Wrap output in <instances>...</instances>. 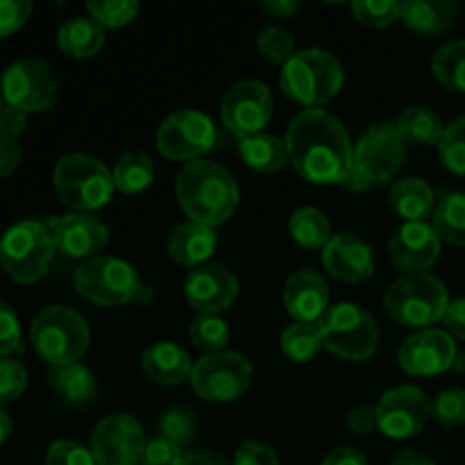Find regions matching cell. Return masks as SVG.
Listing matches in <instances>:
<instances>
[{
	"mask_svg": "<svg viewBox=\"0 0 465 465\" xmlns=\"http://www.w3.org/2000/svg\"><path fill=\"white\" fill-rule=\"evenodd\" d=\"M289 162L300 175L313 184H343L352 168L348 130L334 114L325 109H302L286 130Z\"/></svg>",
	"mask_w": 465,
	"mask_h": 465,
	"instance_id": "obj_1",
	"label": "cell"
},
{
	"mask_svg": "<svg viewBox=\"0 0 465 465\" xmlns=\"http://www.w3.org/2000/svg\"><path fill=\"white\" fill-rule=\"evenodd\" d=\"M175 195L191 223L212 230L232 218L241 200L234 175L209 159H198L180 168L175 177Z\"/></svg>",
	"mask_w": 465,
	"mask_h": 465,
	"instance_id": "obj_2",
	"label": "cell"
},
{
	"mask_svg": "<svg viewBox=\"0 0 465 465\" xmlns=\"http://www.w3.org/2000/svg\"><path fill=\"white\" fill-rule=\"evenodd\" d=\"M343 64L322 48L298 50L282 66L280 86L286 98L309 109H321L343 89Z\"/></svg>",
	"mask_w": 465,
	"mask_h": 465,
	"instance_id": "obj_3",
	"label": "cell"
},
{
	"mask_svg": "<svg viewBox=\"0 0 465 465\" xmlns=\"http://www.w3.org/2000/svg\"><path fill=\"white\" fill-rule=\"evenodd\" d=\"M407 157V143L395 123H375L361 134L352 150V168L343 182L350 191H368L393 180Z\"/></svg>",
	"mask_w": 465,
	"mask_h": 465,
	"instance_id": "obj_4",
	"label": "cell"
},
{
	"mask_svg": "<svg viewBox=\"0 0 465 465\" xmlns=\"http://www.w3.org/2000/svg\"><path fill=\"white\" fill-rule=\"evenodd\" d=\"M53 184L59 200L77 213L107 207L116 189L112 171L100 159L82 153H71L59 159L53 173Z\"/></svg>",
	"mask_w": 465,
	"mask_h": 465,
	"instance_id": "obj_5",
	"label": "cell"
},
{
	"mask_svg": "<svg viewBox=\"0 0 465 465\" xmlns=\"http://www.w3.org/2000/svg\"><path fill=\"white\" fill-rule=\"evenodd\" d=\"M32 345L50 366L80 363L89 352L91 331L84 318L71 307L53 304L41 309L32 321Z\"/></svg>",
	"mask_w": 465,
	"mask_h": 465,
	"instance_id": "obj_6",
	"label": "cell"
},
{
	"mask_svg": "<svg viewBox=\"0 0 465 465\" xmlns=\"http://www.w3.org/2000/svg\"><path fill=\"white\" fill-rule=\"evenodd\" d=\"M448 304L450 295L445 284L427 272L400 277L384 293V312L391 321L413 330H430L434 322L443 321Z\"/></svg>",
	"mask_w": 465,
	"mask_h": 465,
	"instance_id": "obj_7",
	"label": "cell"
},
{
	"mask_svg": "<svg viewBox=\"0 0 465 465\" xmlns=\"http://www.w3.org/2000/svg\"><path fill=\"white\" fill-rule=\"evenodd\" d=\"M54 250L48 225L39 221L14 223L0 239V266L18 284H35L48 272Z\"/></svg>",
	"mask_w": 465,
	"mask_h": 465,
	"instance_id": "obj_8",
	"label": "cell"
},
{
	"mask_svg": "<svg viewBox=\"0 0 465 465\" xmlns=\"http://www.w3.org/2000/svg\"><path fill=\"white\" fill-rule=\"evenodd\" d=\"M318 330L322 348L345 361H366L380 345V327L375 318L357 304L343 302L330 307Z\"/></svg>",
	"mask_w": 465,
	"mask_h": 465,
	"instance_id": "obj_9",
	"label": "cell"
},
{
	"mask_svg": "<svg viewBox=\"0 0 465 465\" xmlns=\"http://www.w3.org/2000/svg\"><path fill=\"white\" fill-rule=\"evenodd\" d=\"M75 291L98 307H123L132 300H141L139 275L127 262L116 257H94L82 263L73 275Z\"/></svg>",
	"mask_w": 465,
	"mask_h": 465,
	"instance_id": "obj_10",
	"label": "cell"
},
{
	"mask_svg": "<svg viewBox=\"0 0 465 465\" xmlns=\"http://www.w3.org/2000/svg\"><path fill=\"white\" fill-rule=\"evenodd\" d=\"M252 363L241 352L207 354L193 363L191 389L204 402L227 404L239 400L252 384Z\"/></svg>",
	"mask_w": 465,
	"mask_h": 465,
	"instance_id": "obj_11",
	"label": "cell"
},
{
	"mask_svg": "<svg viewBox=\"0 0 465 465\" xmlns=\"http://www.w3.org/2000/svg\"><path fill=\"white\" fill-rule=\"evenodd\" d=\"M7 104L21 112H45L57 100L59 82L53 68L35 57H21L7 66L0 82Z\"/></svg>",
	"mask_w": 465,
	"mask_h": 465,
	"instance_id": "obj_12",
	"label": "cell"
},
{
	"mask_svg": "<svg viewBox=\"0 0 465 465\" xmlns=\"http://www.w3.org/2000/svg\"><path fill=\"white\" fill-rule=\"evenodd\" d=\"M216 143V127L198 109L171 114L157 130V150L173 162H198Z\"/></svg>",
	"mask_w": 465,
	"mask_h": 465,
	"instance_id": "obj_13",
	"label": "cell"
},
{
	"mask_svg": "<svg viewBox=\"0 0 465 465\" xmlns=\"http://www.w3.org/2000/svg\"><path fill=\"white\" fill-rule=\"evenodd\" d=\"M143 427L130 413H112L91 431V454L98 465H136L145 450Z\"/></svg>",
	"mask_w": 465,
	"mask_h": 465,
	"instance_id": "obj_14",
	"label": "cell"
},
{
	"mask_svg": "<svg viewBox=\"0 0 465 465\" xmlns=\"http://www.w3.org/2000/svg\"><path fill=\"white\" fill-rule=\"evenodd\" d=\"M272 116V95L263 82L243 80L227 89L221 103V118L227 130L241 139L262 134Z\"/></svg>",
	"mask_w": 465,
	"mask_h": 465,
	"instance_id": "obj_15",
	"label": "cell"
},
{
	"mask_svg": "<svg viewBox=\"0 0 465 465\" xmlns=\"http://www.w3.org/2000/svg\"><path fill=\"white\" fill-rule=\"evenodd\" d=\"M375 409L380 431L393 440L418 436L431 418V402L427 400L425 391L411 384L386 391Z\"/></svg>",
	"mask_w": 465,
	"mask_h": 465,
	"instance_id": "obj_16",
	"label": "cell"
},
{
	"mask_svg": "<svg viewBox=\"0 0 465 465\" xmlns=\"http://www.w3.org/2000/svg\"><path fill=\"white\" fill-rule=\"evenodd\" d=\"M454 339L445 330H418L398 350V363L411 377H434L450 371L457 357Z\"/></svg>",
	"mask_w": 465,
	"mask_h": 465,
	"instance_id": "obj_17",
	"label": "cell"
},
{
	"mask_svg": "<svg viewBox=\"0 0 465 465\" xmlns=\"http://www.w3.org/2000/svg\"><path fill=\"white\" fill-rule=\"evenodd\" d=\"M439 232L430 223H404L389 241V257L407 275L427 272L440 257Z\"/></svg>",
	"mask_w": 465,
	"mask_h": 465,
	"instance_id": "obj_18",
	"label": "cell"
},
{
	"mask_svg": "<svg viewBox=\"0 0 465 465\" xmlns=\"http://www.w3.org/2000/svg\"><path fill=\"white\" fill-rule=\"evenodd\" d=\"M239 295V280L225 263H204L189 272L184 282V298L191 309L218 316L230 309Z\"/></svg>",
	"mask_w": 465,
	"mask_h": 465,
	"instance_id": "obj_19",
	"label": "cell"
},
{
	"mask_svg": "<svg viewBox=\"0 0 465 465\" xmlns=\"http://www.w3.org/2000/svg\"><path fill=\"white\" fill-rule=\"evenodd\" d=\"M54 248L68 259H94L107 245L109 230L94 213H66V216L50 218Z\"/></svg>",
	"mask_w": 465,
	"mask_h": 465,
	"instance_id": "obj_20",
	"label": "cell"
},
{
	"mask_svg": "<svg viewBox=\"0 0 465 465\" xmlns=\"http://www.w3.org/2000/svg\"><path fill=\"white\" fill-rule=\"evenodd\" d=\"M284 309L295 322L318 327L330 312V286L321 272L302 268L284 284Z\"/></svg>",
	"mask_w": 465,
	"mask_h": 465,
	"instance_id": "obj_21",
	"label": "cell"
},
{
	"mask_svg": "<svg viewBox=\"0 0 465 465\" xmlns=\"http://www.w3.org/2000/svg\"><path fill=\"white\" fill-rule=\"evenodd\" d=\"M322 266L334 280L345 284H361L375 272L372 248L354 234L331 236L322 248Z\"/></svg>",
	"mask_w": 465,
	"mask_h": 465,
	"instance_id": "obj_22",
	"label": "cell"
},
{
	"mask_svg": "<svg viewBox=\"0 0 465 465\" xmlns=\"http://www.w3.org/2000/svg\"><path fill=\"white\" fill-rule=\"evenodd\" d=\"M218 248V239L212 227L198 223H182L171 232L166 243L168 257L186 268H200L213 257Z\"/></svg>",
	"mask_w": 465,
	"mask_h": 465,
	"instance_id": "obj_23",
	"label": "cell"
},
{
	"mask_svg": "<svg viewBox=\"0 0 465 465\" xmlns=\"http://www.w3.org/2000/svg\"><path fill=\"white\" fill-rule=\"evenodd\" d=\"M141 368L148 375L150 381L159 386H180L182 381L191 380L193 363L191 357L171 341L150 345L141 354Z\"/></svg>",
	"mask_w": 465,
	"mask_h": 465,
	"instance_id": "obj_24",
	"label": "cell"
},
{
	"mask_svg": "<svg viewBox=\"0 0 465 465\" xmlns=\"http://www.w3.org/2000/svg\"><path fill=\"white\" fill-rule=\"evenodd\" d=\"M459 18V3L454 0H407L402 3V21L409 30L425 36L448 32Z\"/></svg>",
	"mask_w": 465,
	"mask_h": 465,
	"instance_id": "obj_25",
	"label": "cell"
},
{
	"mask_svg": "<svg viewBox=\"0 0 465 465\" xmlns=\"http://www.w3.org/2000/svg\"><path fill=\"white\" fill-rule=\"evenodd\" d=\"M434 191L420 177H404L391 186L389 204L404 223H425L434 213Z\"/></svg>",
	"mask_w": 465,
	"mask_h": 465,
	"instance_id": "obj_26",
	"label": "cell"
},
{
	"mask_svg": "<svg viewBox=\"0 0 465 465\" xmlns=\"http://www.w3.org/2000/svg\"><path fill=\"white\" fill-rule=\"evenodd\" d=\"M48 381L68 407H86L98 395L94 372L82 363H68V366H50Z\"/></svg>",
	"mask_w": 465,
	"mask_h": 465,
	"instance_id": "obj_27",
	"label": "cell"
},
{
	"mask_svg": "<svg viewBox=\"0 0 465 465\" xmlns=\"http://www.w3.org/2000/svg\"><path fill=\"white\" fill-rule=\"evenodd\" d=\"M104 30L86 16H73L57 30V45L66 57L89 59L103 50Z\"/></svg>",
	"mask_w": 465,
	"mask_h": 465,
	"instance_id": "obj_28",
	"label": "cell"
},
{
	"mask_svg": "<svg viewBox=\"0 0 465 465\" xmlns=\"http://www.w3.org/2000/svg\"><path fill=\"white\" fill-rule=\"evenodd\" d=\"M400 136L407 145H420V148H439L445 134V123L431 107H409L395 123Z\"/></svg>",
	"mask_w": 465,
	"mask_h": 465,
	"instance_id": "obj_29",
	"label": "cell"
},
{
	"mask_svg": "<svg viewBox=\"0 0 465 465\" xmlns=\"http://www.w3.org/2000/svg\"><path fill=\"white\" fill-rule=\"evenodd\" d=\"M239 154L257 173H277L289 163V153L286 143L275 134H254L248 139L239 141Z\"/></svg>",
	"mask_w": 465,
	"mask_h": 465,
	"instance_id": "obj_30",
	"label": "cell"
},
{
	"mask_svg": "<svg viewBox=\"0 0 465 465\" xmlns=\"http://www.w3.org/2000/svg\"><path fill=\"white\" fill-rule=\"evenodd\" d=\"M114 184L121 193L134 195L141 191L148 189L154 180V162L150 159V154L139 153V150H132L118 157L116 166L112 171Z\"/></svg>",
	"mask_w": 465,
	"mask_h": 465,
	"instance_id": "obj_31",
	"label": "cell"
},
{
	"mask_svg": "<svg viewBox=\"0 0 465 465\" xmlns=\"http://www.w3.org/2000/svg\"><path fill=\"white\" fill-rule=\"evenodd\" d=\"M289 232L295 243L307 250H321L331 241L330 218L316 207H300L289 218Z\"/></svg>",
	"mask_w": 465,
	"mask_h": 465,
	"instance_id": "obj_32",
	"label": "cell"
},
{
	"mask_svg": "<svg viewBox=\"0 0 465 465\" xmlns=\"http://www.w3.org/2000/svg\"><path fill=\"white\" fill-rule=\"evenodd\" d=\"M434 230L445 243L465 248V191L448 193L436 204Z\"/></svg>",
	"mask_w": 465,
	"mask_h": 465,
	"instance_id": "obj_33",
	"label": "cell"
},
{
	"mask_svg": "<svg viewBox=\"0 0 465 465\" xmlns=\"http://www.w3.org/2000/svg\"><path fill=\"white\" fill-rule=\"evenodd\" d=\"M431 73L445 89L465 94V39L440 45L431 57Z\"/></svg>",
	"mask_w": 465,
	"mask_h": 465,
	"instance_id": "obj_34",
	"label": "cell"
},
{
	"mask_svg": "<svg viewBox=\"0 0 465 465\" xmlns=\"http://www.w3.org/2000/svg\"><path fill=\"white\" fill-rule=\"evenodd\" d=\"M282 352L295 363H307L321 352L322 339L321 330L313 325H302V322H293L282 331Z\"/></svg>",
	"mask_w": 465,
	"mask_h": 465,
	"instance_id": "obj_35",
	"label": "cell"
},
{
	"mask_svg": "<svg viewBox=\"0 0 465 465\" xmlns=\"http://www.w3.org/2000/svg\"><path fill=\"white\" fill-rule=\"evenodd\" d=\"M191 343L207 354L225 352V345L230 343V327L223 318L212 313H200L189 327Z\"/></svg>",
	"mask_w": 465,
	"mask_h": 465,
	"instance_id": "obj_36",
	"label": "cell"
},
{
	"mask_svg": "<svg viewBox=\"0 0 465 465\" xmlns=\"http://www.w3.org/2000/svg\"><path fill=\"white\" fill-rule=\"evenodd\" d=\"M157 427L162 439L171 440L177 448H184V445L193 443L195 434H198V416L184 407L168 409L159 416Z\"/></svg>",
	"mask_w": 465,
	"mask_h": 465,
	"instance_id": "obj_37",
	"label": "cell"
},
{
	"mask_svg": "<svg viewBox=\"0 0 465 465\" xmlns=\"http://www.w3.org/2000/svg\"><path fill=\"white\" fill-rule=\"evenodd\" d=\"M139 9L141 5L136 0H89L86 3V12L103 30L127 25L139 14Z\"/></svg>",
	"mask_w": 465,
	"mask_h": 465,
	"instance_id": "obj_38",
	"label": "cell"
},
{
	"mask_svg": "<svg viewBox=\"0 0 465 465\" xmlns=\"http://www.w3.org/2000/svg\"><path fill=\"white\" fill-rule=\"evenodd\" d=\"M439 157L450 173L465 177V116L445 127V134L439 143Z\"/></svg>",
	"mask_w": 465,
	"mask_h": 465,
	"instance_id": "obj_39",
	"label": "cell"
},
{
	"mask_svg": "<svg viewBox=\"0 0 465 465\" xmlns=\"http://www.w3.org/2000/svg\"><path fill=\"white\" fill-rule=\"evenodd\" d=\"M257 48H259V54H262L266 62L277 64V66H284V64L298 53V50H295L293 35L286 32L284 27H277V25H268L259 32Z\"/></svg>",
	"mask_w": 465,
	"mask_h": 465,
	"instance_id": "obj_40",
	"label": "cell"
},
{
	"mask_svg": "<svg viewBox=\"0 0 465 465\" xmlns=\"http://www.w3.org/2000/svg\"><path fill=\"white\" fill-rule=\"evenodd\" d=\"M352 14L359 23L368 27H389L402 18V3L395 0H357Z\"/></svg>",
	"mask_w": 465,
	"mask_h": 465,
	"instance_id": "obj_41",
	"label": "cell"
},
{
	"mask_svg": "<svg viewBox=\"0 0 465 465\" xmlns=\"http://www.w3.org/2000/svg\"><path fill=\"white\" fill-rule=\"evenodd\" d=\"M431 418L443 427L465 425V391L445 389L431 402Z\"/></svg>",
	"mask_w": 465,
	"mask_h": 465,
	"instance_id": "obj_42",
	"label": "cell"
},
{
	"mask_svg": "<svg viewBox=\"0 0 465 465\" xmlns=\"http://www.w3.org/2000/svg\"><path fill=\"white\" fill-rule=\"evenodd\" d=\"M27 386V371L16 359H0V404L14 402Z\"/></svg>",
	"mask_w": 465,
	"mask_h": 465,
	"instance_id": "obj_43",
	"label": "cell"
},
{
	"mask_svg": "<svg viewBox=\"0 0 465 465\" xmlns=\"http://www.w3.org/2000/svg\"><path fill=\"white\" fill-rule=\"evenodd\" d=\"M45 465H98L91 450L75 440H54L45 452Z\"/></svg>",
	"mask_w": 465,
	"mask_h": 465,
	"instance_id": "obj_44",
	"label": "cell"
},
{
	"mask_svg": "<svg viewBox=\"0 0 465 465\" xmlns=\"http://www.w3.org/2000/svg\"><path fill=\"white\" fill-rule=\"evenodd\" d=\"M21 352V322L7 302L0 300V359Z\"/></svg>",
	"mask_w": 465,
	"mask_h": 465,
	"instance_id": "obj_45",
	"label": "cell"
},
{
	"mask_svg": "<svg viewBox=\"0 0 465 465\" xmlns=\"http://www.w3.org/2000/svg\"><path fill=\"white\" fill-rule=\"evenodd\" d=\"M184 454H182V448H177L171 440L157 439L148 440L143 450V457H141V465H180Z\"/></svg>",
	"mask_w": 465,
	"mask_h": 465,
	"instance_id": "obj_46",
	"label": "cell"
},
{
	"mask_svg": "<svg viewBox=\"0 0 465 465\" xmlns=\"http://www.w3.org/2000/svg\"><path fill=\"white\" fill-rule=\"evenodd\" d=\"M30 0H0V36L16 32L30 18Z\"/></svg>",
	"mask_w": 465,
	"mask_h": 465,
	"instance_id": "obj_47",
	"label": "cell"
},
{
	"mask_svg": "<svg viewBox=\"0 0 465 465\" xmlns=\"http://www.w3.org/2000/svg\"><path fill=\"white\" fill-rule=\"evenodd\" d=\"M234 465H280V459H277L275 450L268 445L248 440L236 450Z\"/></svg>",
	"mask_w": 465,
	"mask_h": 465,
	"instance_id": "obj_48",
	"label": "cell"
},
{
	"mask_svg": "<svg viewBox=\"0 0 465 465\" xmlns=\"http://www.w3.org/2000/svg\"><path fill=\"white\" fill-rule=\"evenodd\" d=\"M348 425L354 434L368 436L375 434L380 430V422H377V409L375 407H354L348 416Z\"/></svg>",
	"mask_w": 465,
	"mask_h": 465,
	"instance_id": "obj_49",
	"label": "cell"
},
{
	"mask_svg": "<svg viewBox=\"0 0 465 465\" xmlns=\"http://www.w3.org/2000/svg\"><path fill=\"white\" fill-rule=\"evenodd\" d=\"M27 127V114L21 109L12 107V104H5L0 109V134L9 136V139H16L18 134H23Z\"/></svg>",
	"mask_w": 465,
	"mask_h": 465,
	"instance_id": "obj_50",
	"label": "cell"
},
{
	"mask_svg": "<svg viewBox=\"0 0 465 465\" xmlns=\"http://www.w3.org/2000/svg\"><path fill=\"white\" fill-rule=\"evenodd\" d=\"M445 331H448L452 339L465 341V298L454 300L448 304V312L443 316Z\"/></svg>",
	"mask_w": 465,
	"mask_h": 465,
	"instance_id": "obj_51",
	"label": "cell"
},
{
	"mask_svg": "<svg viewBox=\"0 0 465 465\" xmlns=\"http://www.w3.org/2000/svg\"><path fill=\"white\" fill-rule=\"evenodd\" d=\"M21 162V150H18L16 141L9 136L0 134V177L12 175Z\"/></svg>",
	"mask_w": 465,
	"mask_h": 465,
	"instance_id": "obj_52",
	"label": "cell"
},
{
	"mask_svg": "<svg viewBox=\"0 0 465 465\" xmlns=\"http://www.w3.org/2000/svg\"><path fill=\"white\" fill-rule=\"evenodd\" d=\"M321 465H368V459L357 448H339L327 454Z\"/></svg>",
	"mask_w": 465,
	"mask_h": 465,
	"instance_id": "obj_53",
	"label": "cell"
},
{
	"mask_svg": "<svg viewBox=\"0 0 465 465\" xmlns=\"http://www.w3.org/2000/svg\"><path fill=\"white\" fill-rule=\"evenodd\" d=\"M180 465H227V461L221 454L209 452V450H198V452L184 454Z\"/></svg>",
	"mask_w": 465,
	"mask_h": 465,
	"instance_id": "obj_54",
	"label": "cell"
},
{
	"mask_svg": "<svg viewBox=\"0 0 465 465\" xmlns=\"http://www.w3.org/2000/svg\"><path fill=\"white\" fill-rule=\"evenodd\" d=\"M263 9L277 18H289L298 12L300 5L298 0H266V3H263Z\"/></svg>",
	"mask_w": 465,
	"mask_h": 465,
	"instance_id": "obj_55",
	"label": "cell"
},
{
	"mask_svg": "<svg viewBox=\"0 0 465 465\" xmlns=\"http://www.w3.org/2000/svg\"><path fill=\"white\" fill-rule=\"evenodd\" d=\"M391 465H436L434 459H430L427 454L418 452V450H402L393 457Z\"/></svg>",
	"mask_w": 465,
	"mask_h": 465,
	"instance_id": "obj_56",
	"label": "cell"
},
{
	"mask_svg": "<svg viewBox=\"0 0 465 465\" xmlns=\"http://www.w3.org/2000/svg\"><path fill=\"white\" fill-rule=\"evenodd\" d=\"M9 434H12V418L5 409H0V445L9 439Z\"/></svg>",
	"mask_w": 465,
	"mask_h": 465,
	"instance_id": "obj_57",
	"label": "cell"
},
{
	"mask_svg": "<svg viewBox=\"0 0 465 465\" xmlns=\"http://www.w3.org/2000/svg\"><path fill=\"white\" fill-rule=\"evenodd\" d=\"M452 371H457V372H461V375H465V350L457 352V357H454V363H452Z\"/></svg>",
	"mask_w": 465,
	"mask_h": 465,
	"instance_id": "obj_58",
	"label": "cell"
},
{
	"mask_svg": "<svg viewBox=\"0 0 465 465\" xmlns=\"http://www.w3.org/2000/svg\"><path fill=\"white\" fill-rule=\"evenodd\" d=\"M3 100H5V98H3V94H0V109L5 107V103H3Z\"/></svg>",
	"mask_w": 465,
	"mask_h": 465,
	"instance_id": "obj_59",
	"label": "cell"
}]
</instances>
